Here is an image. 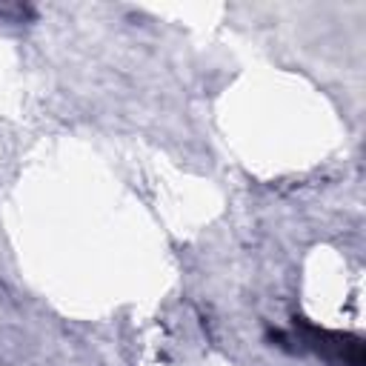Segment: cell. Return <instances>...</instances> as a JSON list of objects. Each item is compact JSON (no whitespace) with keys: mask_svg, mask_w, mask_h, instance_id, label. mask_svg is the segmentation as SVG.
Here are the masks:
<instances>
[{"mask_svg":"<svg viewBox=\"0 0 366 366\" xmlns=\"http://www.w3.org/2000/svg\"><path fill=\"white\" fill-rule=\"evenodd\" d=\"M272 340H277V346L297 343V349L315 352L329 366H363V340L360 337L323 329V326H317L306 317H295L292 335L274 332Z\"/></svg>","mask_w":366,"mask_h":366,"instance_id":"1","label":"cell"}]
</instances>
